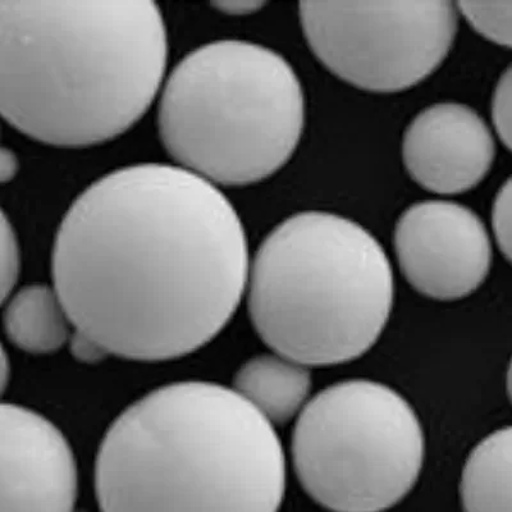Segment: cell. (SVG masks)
<instances>
[{
  "label": "cell",
  "mask_w": 512,
  "mask_h": 512,
  "mask_svg": "<svg viewBox=\"0 0 512 512\" xmlns=\"http://www.w3.org/2000/svg\"><path fill=\"white\" fill-rule=\"evenodd\" d=\"M244 224L219 187L175 164L98 178L59 224L53 286L77 331L140 363L184 358L231 322L250 269Z\"/></svg>",
  "instance_id": "1"
},
{
  "label": "cell",
  "mask_w": 512,
  "mask_h": 512,
  "mask_svg": "<svg viewBox=\"0 0 512 512\" xmlns=\"http://www.w3.org/2000/svg\"><path fill=\"white\" fill-rule=\"evenodd\" d=\"M168 34L150 0H0V117L63 149L126 134L158 99Z\"/></svg>",
  "instance_id": "2"
},
{
  "label": "cell",
  "mask_w": 512,
  "mask_h": 512,
  "mask_svg": "<svg viewBox=\"0 0 512 512\" xmlns=\"http://www.w3.org/2000/svg\"><path fill=\"white\" fill-rule=\"evenodd\" d=\"M286 483L276 428L213 382L140 397L113 420L95 461L100 512H278Z\"/></svg>",
  "instance_id": "3"
},
{
  "label": "cell",
  "mask_w": 512,
  "mask_h": 512,
  "mask_svg": "<svg viewBox=\"0 0 512 512\" xmlns=\"http://www.w3.org/2000/svg\"><path fill=\"white\" fill-rule=\"evenodd\" d=\"M248 309L273 352L305 367H332L367 354L395 301L383 246L359 223L306 210L277 224L250 260Z\"/></svg>",
  "instance_id": "4"
},
{
  "label": "cell",
  "mask_w": 512,
  "mask_h": 512,
  "mask_svg": "<svg viewBox=\"0 0 512 512\" xmlns=\"http://www.w3.org/2000/svg\"><path fill=\"white\" fill-rule=\"evenodd\" d=\"M160 140L175 166L219 187L259 184L304 134L303 85L264 45L218 40L182 58L158 95Z\"/></svg>",
  "instance_id": "5"
},
{
  "label": "cell",
  "mask_w": 512,
  "mask_h": 512,
  "mask_svg": "<svg viewBox=\"0 0 512 512\" xmlns=\"http://www.w3.org/2000/svg\"><path fill=\"white\" fill-rule=\"evenodd\" d=\"M292 465L306 495L332 512H383L422 474L425 436L401 393L349 379L320 391L297 416Z\"/></svg>",
  "instance_id": "6"
},
{
  "label": "cell",
  "mask_w": 512,
  "mask_h": 512,
  "mask_svg": "<svg viewBox=\"0 0 512 512\" xmlns=\"http://www.w3.org/2000/svg\"><path fill=\"white\" fill-rule=\"evenodd\" d=\"M306 43L332 75L360 90L393 94L422 84L455 43L459 13L443 2H303Z\"/></svg>",
  "instance_id": "7"
},
{
  "label": "cell",
  "mask_w": 512,
  "mask_h": 512,
  "mask_svg": "<svg viewBox=\"0 0 512 512\" xmlns=\"http://www.w3.org/2000/svg\"><path fill=\"white\" fill-rule=\"evenodd\" d=\"M406 282L436 301H457L478 291L493 262L492 239L474 210L450 200L410 205L393 233Z\"/></svg>",
  "instance_id": "8"
},
{
  "label": "cell",
  "mask_w": 512,
  "mask_h": 512,
  "mask_svg": "<svg viewBox=\"0 0 512 512\" xmlns=\"http://www.w3.org/2000/svg\"><path fill=\"white\" fill-rule=\"evenodd\" d=\"M79 466L56 424L0 402V512H73Z\"/></svg>",
  "instance_id": "9"
},
{
  "label": "cell",
  "mask_w": 512,
  "mask_h": 512,
  "mask_svg": "<svg viewBox=\"0 0 512 512\" xmlns=\"http://www.w3.org/2000/svg\"><path fill=\"white\" fill-rule=\"evenodd\" d=\"M401 153L416 185L437 195H459L486 180L496 160V136L469 105L436 103L406 127Z\"/></svg>",
  "instance_id": "10"
},
{
  "label": "cell",
  "mask_w": 512,
  "mask_h": 512,
  "mask_svg": "<svg viewBox=\"0 0 512 512\" xmlns=\"http://www.w3.org/2000/svg\"><path fill=\"white\" fill-rule=\"evenodd\" d=\"M232 390L276 428L296 419L308 405L313 377L305 365L272 352L245 361L233 377Z\"/></svg>",
  "instance_id": "11"
},
{
  "label": "cell",
  "mask_w": 512,
  "mask_h": 512,
  "mask_svg": "<svg viewBox=\"0 0 512 512\" xmlns=\"http://www.w3.org/2000/svg\"><path fill=\"white\" fill-rule=\"evenodd\" d=\"M3 327L11 344L36 356L61 351L75 332L56 288L45 283L22 287L8 297Z\"/></svg>",
  "instance_id": "12"
},
{
  "label": "cell",
  "mask_w": 512,
  "mask_h": 512,
  "mask_svg": "<svg viewBox=\"0 0 512 512\" xmlns=\"http://www.w3.org/2000/svg\"><path fill=\"white\" fill-rule=\"evenodd\" d=\"M511 427L497 429L470 452L461 475L464 512H511Z\"/></svg>",
  "instance_id": "13"
},
{
  "label": "cell",
  "mask_w": 512,
  "mask_h": 512,
  "mask_svg": "<svg viewBox=\"0 0 512 512\" xmlns=\"http://www.w3.org/2000/svg\"><path fill=\"white\" fill-rule=\"evenodd\" d=\"M460 13L484 39L500 45L511 47V9L507 2H460L455 4Z\"/></svg>",
  "instance_id": "14"
},
{
  "label": "cell",
  "mask_w": 512,
  "mask_h": 512,
  "mask_svg": "<svg viewBox=\"0 0 512 512\" xmlns=\"http://www.w3.org/2000/svg\"><path fill=\"white\" fill-rule=\"evenodd\" d=\"M20 273V244L15 228L0 208V305L6 304L8 297L13 294Z\"/></svg>",
  "instance_id": "15"
},
{
  "label": "cell",
  "mask_w": 512,
  "mask_h": 512,
  "mask_svg": "<svg viewBox=\"0 0 512 512\" xmlns=\"http://www.w3.org/2000/svg\"><path fill=\"white\" fill-rule=\"evenodd\" d=\"M493 134L506 146L511 148V68L502 73L496 89L493 91L491 104Z\"/></svg>",
  "instance_id": "16"
},
{
  "label": "cell",
  "mask_w": 512,
  "mask_h": 512,
  "mask_svg": "<svg viewBox=\"0 0 512 512\" xmlns=\"http://www.w3.org/2000/svg\"><path fill=\"white\" fill-rule=\"evenodd\" d=\"M493 239L506 260L511 259V181L500 187L491 212Z\"/></svg>",
  "instance_id": "17"
},
{
  "label": "cell",
  "mask_w": 512,
  "mask_h": 512,
  "mask_svg": "<svg viewBox=\"0 0 512 512\" xmlns=\"http://www.w3.org/2000/svg\"><path fill=\"white\" fill-rule=\"evenodd\" d=\"M67 346L73 358L82 364H98L100 361H104L111 356L93 338L84 335V333L77 331V329L73 332Z\"/></svg>",
  "instance_id": "18"
},
{
  "label": "cell",
  "mask_w": 512,
  "mask_h": 512,
  "mask_svg": "<svg viewBox=\"0 0 512 512\" xmlns=\"http://www.w3.org/2000/svg\"><path fill=\"white\" fill-rule=\"evenodd\" d=\"M212 6L223 15L241 17L262 11L267 3L255 2V0H232V2H216Z\"/></svg>",
  "instance_id": "19"
},
{
  "label": "cell",
  "mask_w": 512,
  "mask_h": 512,
  "mask_svg": "<svg viewBox=\"0 0 512 512\" xmlns=\"http://www.w3.org/2000/svg\"><path fill=\"white\" fill-rule=\"evenodd\" d=\"M20 171V160L13 150L0 146V185L15 180Z\"/></svg>",
  "instance_id": "20"
},
{
  "label": "cell",
  "mask_w": 512,
  "mask_h": 512,
  "mask_svg": "<svg viewBox=\"0 0 512 512\" xmlns=\"http://www.w3.org/2000/svg\"><path fill=\"white\" fill-rule=\"evenodd\" d=\"M9 379H11V364H9L6 349H4L2 342H0V397L6 392Z\"/></svg>",
  "instance_id": "21"
}]
</instances>
